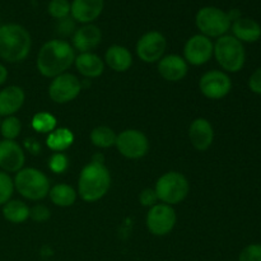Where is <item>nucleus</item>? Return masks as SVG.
Masks as SVG:
<instances>
[{"mask_svg":"<svg viewBox=\"0 0 261 261\" xmlns=\"http://www.w3.org/2000/svg\"><path fill=\"white\" fill-rule=\"evenodd\" d=\"M75 50L65 40H50L42 45L37 54L36 66L41 75L55 78L66 73L75 60Z\"/></svg>","mask_w":261,"mask_h":261,"instance_id":"nucleus-1","label":"nucleus"},{"mask_svg":"<svg viewBox=\"0 0 261 261\" xmlns=\"http://www.w3.org/2000/svg\"><path fill=\"white\" fill-rule=\"evenodd\" d=\"M32 48V37L25 27L18 23L0 25V59L7 63H22Z\"/></svg>","mask_w":261,"mask_h":261,"instance_id":"nucleus-2","label":"nucleus"},{"mask_svg":"<svg viewBox=\"0 0 261 261\" xmlns=\"http://www.w3.org/2000/svg\"><path fill=\"white\" fill-rule=\"evenodd\" d=\"M111 173L103 163L91 162L83 167L78 178V191L82 200L87 203L98 201L109 193Z\"/></svg>","mask_w":261,"mask_h":261,"instance_id":"nucleus-3","label":"nucleus"},{"mask_svg":"<svg viewBox=\"0 0 261 261\" xmlns=\"http://www.w3.org/2000/svg\"><path fill=\"white\" fill-rule=\"evenodd\" d=\"M13 182L18 194L31 201L45 199L51 189L47 176L42 171L33 167H23L22 170L18 171Z\"/></svg>","mask_w":261,"mask_h":261,"instance_id":"nucleus-4","label":"nucleus"},{"mask_svg":"<svg viewBox=\"0 0 261 261\" xmlns=\"http://www.w3.org/2000/svg\"><path fill=\"white\" fill-rule=\"evenodd\" d=\"M213 56L222 69L229 73H237L241 70L246 60L244 45L232 35H224L217 38Z\"/></svg>","mask_w":261,"mask_h":261,"instance_id":"nucleus-5","label":"nucleus"},{"mask_svg":"<svg viewBox=\"0 0 261 261\" xmlns=\"http://www.w3.org/2000/svg\"><path fill=\"white\" fill-rule=\"evenodd\" d=\"M154 191L158 200L173 206L185 200L190 191V184L185 175L177 171H170L158 178Z\"/></svg>","mask_w":261,"mask_h":261,"instance_id":"nucleus-6","label":"nucleus"},{"mask_svg":"<svg viewBox=\"0 0 261 261\" xmlns=\"http://www.w3.org/2000/svg\"><path fill=\"white\" fill-rule=\"evenodd\" d=\"M195 24L200 35L208 38H219L231 30V19L227 12L217 7H203L196 12Z\"/></svg>","mask_w":261,"mask_h":261,"instance_id":"nucleus-7","label":"nucleus"},{"mask_svg":"<svg viewBox=\"0 0 261 261\" xmlns=\"http://www.w3.org/2000/svg\"><path fill=\"white\" fill-rule=\"evenodd\" d=\"M117 150L127 160H140L149 152V140L147 135L137 129H126L116 138Z\"/></svg>","mask_w":261,"mask_h":261,"instance_id":"nucleus-8","label":"nucleus"},{"mask_svg":"<svg viewBox=\"0 0 261 261\" xmlns=\"http://www.w3.org/2000/svg\"><path fill=\"white\" fill-rule=\"evenodd\" d=\"M167 40L160 31H148L140 36L137 42V55L143 63H158L165 56Z\"/></svg>","mask_w":261,"mask_h":261,"instance_id":"nucleus-9","label":"nucleus"},{"mask_svg":"<svg viewBox=\"0 0 261 261\" xmlns=\"http://www.w3.org/2000/svg\"><path fill=\"white\" fill-rule=\"evenodd\" d=\"M82 91V82L71 73H64L55 76L48 86V97L55 103L64 105L74 101Z\"/></svg>","mask_w":261,"mask_h":261,"instance_id":"nucleus-10","label":"nucleus"},{"mask_svg":"<svg viewBox=\"0 0 261 261\" xmlns=\"http://www.w3.org/2000/svg\"><path fill=\"white\" fill-rule=\"evenodd\" d=\"M177 216L173 206L163 203L155 204L154 206L149 208L145 219L148 231L154 236H166L171 233L175 228Z\"/></svg>","mask_w":261,"mask_h":261,"instance_id":"nucleus-11","label":"nucleus"},{"mask_svg":"<svg viewBox=\"0 0 261 261\" xmlns=\"http://www.w3.org/2000/svg\"><path fill=\"white\" fill-rule=\"evenodd\" d=\"M199 89L206 98L222 99L231 92L232 81L224 71H206L199 81Z\"/></svg>","mask_w":261,"mask_h":261,"instance_id":"nucleus-12","label":"nucleus"},{"mask_svg":"<svg viewBox=\"0 0 261 261\" xmlns=\"http://www.w3.org/2000/svg\"><path fill=\"white\" fill-rule=\"evenodd\" d=\"M214 53V43L205 36L194 35L189 38L184 46V59L188 64L200 66L208 63Z\"/></svg>","mask_w":261,"mask_h":261,"instance_id":"nucleus-13","label":"nucleus"},{"mask_svg":"<svg viewBox=\"0 0 261 261\" xmlns=\"http://www.w3.org/2000/svg\"><path fill=\"white\" fill-rule=\"evenodd\" d=\"M25 154L20 144L15 140H0V168L7 173H12L24 167Z\"/></svg>","mask_w":261,"mask_h":261,"instance_id":"nucleus-14","label":"nucleus"},{"mask_svg":"<svg viewBox=\"0 0 261 261\" xmlns=\"http://www.w3.org/2000/svg\"><path fill=\"white\" fill-rule=\"evenodd\" d=\"M105 8V0H73L70 17L81 24H91L98 19Z\"/></svg>","mask_w":261,"mask_h":261,"instance_id":"nucleus-15","label":"nucleus"},{"mask_svg":"<svg viewBox=\"0 0 261 261\" xmlns=\"http://www.w3.org/2000/svg\"><path fill=\"white\" fill-rule=\"evenodd\" d=\"M102 41V31L96 24H83L71 36V46L81 53H92Z\"/></svg>","mask_w":261,"mask_h":261,"instance_id":"nucleus-16","label":"nucleus"},{"mask_svg":"<svg viewBox=\"0 0 261 261\" xmlns=\"http://www.w3.org/2000/svg\"><path fill=\"white\" fill-rule=\"evenodd\" d=\"M189 64L176 54L166 55L158 61V73L167 82H180L188 75Z\"/></svg>","mask_w":261,"mask_h":261,"instance_id":"nucleus-17","label":"nucleus"},{"mask_svg":"<svg viewBox=\"0 0 261 261\" xmlns=\"http://www.w3.org/2000/svg\"><path fill=\"white\" fill-rule=\"evenodd\" d=\"M189 138L196 150L205 152L213 144L214 129L208 120L204 117H198L191 122L189 127Z\"/></svg>","mask_w":261,"mask_h":261,"instance_id":"nucleus-18","label":"nucleus"},{"mask_svg":"<svg viewBox=\"0 0 261 261\" xmlns=\"http://www.w3.org/2000/svg\"><path fill=\"white\" fill-rule=\"evenodd\" d=\"M25 93L18 86H8L0 91V116H14L23 107Z\"/></svg>","mask_w":261,"mask_h":261,"instance_id":"nucleus-19","label":"nucleus"},{"mask_svg":"<svg viewBox=\"0 0 261 261\" xmlns=\"http://www.w3.org/2000/svg\"><path fill=\"white\" fill-rule=\"evenodd\" d=\"M76 70L84 78H98L105 71V61L94 53H81L74 60Z\"/></svg>","mask_w":261,"mask_h":261,"instance_id":"nucleus-20","label":"nucleus"},{"mask_svg":"<svg viewBox=\"0 0 261 261\" xmlns=\"http://www.w3.org/2000/svg\"><path fill=\"white\" fill-rule=\"evenodd\" d=\"M105 64L114 71L124 73L133 65V55L129 48L121 45H112L105 54Z\"/></svg>","mask_w":261,"mask_h":261,"instance_id":"nucleus-21","label":"nucleus"},{"mask_svg":"<svg viewBox=\"0 0 261 261\" xmlns=\"http://www.w3.org/2000/svg\"><path fill=\"white\" fill-rule=\"evenodd\" d=\"M233 37H236L240 42H256L261 37V25L256 20L251 18L241 17L232 22L231 24Z\"/></svg>","mask_w":261,"mask_h":261,"instance_id":"nucleus-22","label":"nucleus"},{"mask_svg":"<svg viewBox=\"0 0 261 261\" xmlns=\"http://www.w3.org/2000/svg\"><path fill=\"white\" fill-rule=\"evenodd\" d=\"M48 198L55 205L61 206V208H68L75 203L78 193L68 184H58L50 189Z\"/></svg>","mask_w":261,"mask_h":261,"instance_id":"nucleus-23","label":"nucleus"},{"mask_svg":"<svg viewBox=\"0 0 261 261\" xmlns=\"http://www.w3.org/2000/svg\"><path fill=\"white\" fill-rule=\"evenodd\" d=\"M74 143V134L68 127H56L54 132L47 134L46 144L54 152H61L71 147Z\"/></svg>","mask_w":261,"mask_h":261,"instance_id":"nucleus-24","label":"nucleus"},{"mask_svg":"<svg viewBox=\"0 0 261 261\" xmlns=\"http://www.w3.org/2000/svg\"><path fill=\"white\" fill-rule=\"evenodd\" d=\"M3 216L10 223H24L30 218V206L24 201L12 199L3 205Z\"/></svg>","mask_w":261,"mask_h":261,"instance_id":"nucleus-25","label":"nucleus"},{"mask_svg":"<svg viewBox=\"0 0 261 261\" xmlns=\"http://www.w3.org/2000/svg\"><path fill=\"white\" fill-rule=\"evenodd\" d=\"M91 142L94 147L101 148V149H106V148L112 147L116 143L117 134L109 126H97L91 132Z\"/></svg>","mask_w":261,"mask_h":261,"instance_id":"nucleus-26","label":"nucleus"},{"mask_svg":"<svg viewBox=\"0 0 261 261\" xmlns=\"http://www.w3.org/2000/svg\"><path fill=\"white\" fill-rule=\"evenodd\" d=\"M31 125H32V127L37 133H41V134H50L51 132H54L58 127V121H56V117L54 115H51L50 112L41 111L37 112L32 117Z\"/></svg>","mask_w":261,"mask_h":261,"instance_id":"nucleus-27","label":"nucleus"},{"mask_svg":"<svg viewBox=\"0 0 261 261\" xmlns=\"http://www.w3.org/2000/svg\"><path fill=\"white\" fill-rule=\"evenodd\" d=\"M20 132H22V124L20 120L15 116H8L2 120L0 124V134H2L3 139L7 140H15L19 137Z\"/></svg>","mask_w":261,"mask_h":261,"instance_id":"nucleus-28","label":"nucleus"},{"mask_svg":"<svg viewBox=\"0 0 261 261\" xmlns=\"http://www.w3.org/2000/svg\"><path fill=\"white\" fill-rule=\"evenodd\" d=\"M47 12L56 20L70 17V2L69 0H50L47 4Z\"/></svg>","mask_w":261,"mask_h":261,"instance_id":"nucleus-29","label":"nucleus"},{"mask_svg":"<svg viewBox=\"0 0 261 261\" xmlns=\"http://www.w3.org/2000/svg\"><path fill=\"white\" fill-rule=\"evenodd\" d=\"M14 190V182L9 173L0 171V205H4L12 200Z\"/></svg>","mask_w":261,"mask_h":261,"instance_id":"nucleus-30","label":"nucleus"},{"mask_svg":"<svg viewBox=\"0 0 261 261\" xmlns=\"http://www.w3.org/2000/svg\"><path fill=\"white\" fill-rule=\"evenodd\" d=\"M68 167L69 161L68 157H66L64 153L55 152L50 157V161H48V168H50L54 173H64Z\"/></svg>","mask_w":261,"mask_h":261,"instance_id":"nucleus-31","label":"nucleus"},{"mask_svg":"<svg viewBox=\"0 0 261 261\" xmlns=\"http://www.w3.org/2000/svg\"><path fill=\"white\" fill-rule=\"evenodd\" d=\"M239 261H261V245L251 244L245 247L240 254Z\"/></svg>","mask_w":261,"mask_h":261,"instance_id":"nucleus-32","label":"nucleus"},{"mask_svg":"<svg viewBox=\"0 0 261 261\" xmlns=\"http://www.w3.org/2000/svg\"><path fill=\"white\" fill-rule=\"evenodd\" d=\"M75 22L71 17L64 18V19L58 20V24H56V32L59 33L63 37H68V36H73V33L75 32Z\"/></svg>","mask_w":261,"mask_h":261,"instance_id":"nucleus-33","label":"nucleus"},{"mask_svg":"<svg viewBox=\"0 0 261 261\" xmlns=\"http://www.w3.org/2000/svg\"><path fill=\"white\" fill-rule=\"evenodd\" d=\"M50 209L47 206L42 205V204H37V205L30 208V218L32 221L38 222V223H43L50 218Z\"/></svg>","mask_w":261,"mask_h":261,"instance_id":"nucleus-34","label":"nucleus"},{"mask_svg":"<svg viewBox=\"0 0 261 261\" xmlns=\"http://www.w3.org/2000/svg\"><path fill=\"white\" fill-rule=\"evenodd\" d=\"M140 204L144 206H148V208H152L155 204H158V196L155 194L154 189H144V190L140 193L139 195Z\"/></svg>","mask_w":261,"mask_h":261,"instance_id":"nucleus-35","label":"nucleus"},{"mask_svg":"<svg viewBox=\"0 0 261 261\" xmlns=\"http://www.w3.org/2000/svg\"><path fill=\"white\" fill-rule=\"evenodd\" d=\"M249 87L254 93L261 94V68L252 73L249 79Z\"/></svg>","mask_w":261,"mask_h":261,"instance_id":"nucleus-36","label":"nucleus"},{"mask_svg":"<svg viewBox=\"0 0 261 261\" xmlns=\"http://www.w3.org/2000/svg\"><path fill=\"white\" fill-rule=\"evenodd\" d=\"M8 75H9V74H8V69L5 68L3 64H0V86H3V84L7 82Z\"/></svg>","mask_w":261,"mask_h":261,"instance_id":"nucleus-37","label":"nucleus"},{"mask_svg":"<svg viewBox=\"0 0 261 261\" xmlns=\"http://www.w3.org/2000/svg\"><path fill=\"white\" fill-rule=\"evenodd\" d=\"M0 124H2V116H0Z\"/></svg>","mask_w":261,"mask_h":261,"instance_id":"nucleus-38","label":"nucleus"}]
</instances>
